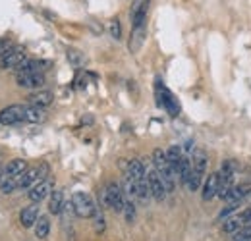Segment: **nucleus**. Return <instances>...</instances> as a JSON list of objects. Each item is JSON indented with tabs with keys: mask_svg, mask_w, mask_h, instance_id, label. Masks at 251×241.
<instances>
[{
	"mask_svg": "<svg viewBox=\"0 0 251 241\" xmlns=\"http://www.w3.org/2000/svg\"><path fill=\"white\" fill-rule=\"evenodd\" d=\"M153 166H155V170L158 172V176H160V180L164 183L166 191L172 193V191L176 189V180H178V176H176V172L172 170V166H170V162H168V156H166V152L162 151V149H155V151H153Z\"/></svg>",
	"mask_w": 251,
	"mask_h": 241,
	"instance_id": "1",
	"label": "nucleus"
},
{
	"mask_svg": "<svg viewBox=\"0 0 251 241\" xmlns=\"http://www.w3.org/2000/svg\"><path fill=\"white\" fill-rule=\"evenodd\" d=\"M191 164H193V170H191L188 189L189 191H197V189H201V183H203L205 172H207V152L201 151V149L195 151L193 158H191Z\"/></svg>",
	"mask_w": 251,
	"mask_h": 241,
	"instance_id": "2",
	"label": "nucleus"
},
{
	"mask_svg": "<svg viewBox=\"0 0 251 241\" xmlns=\"http://www.w3.org/2000/svg\"><path fill=\"white\" fill-rule=\"evenodd\" d=\"M72 205H74L75 216H79V218H93L95 214L99 212L97 211V205L93 203V199L87 193H81V191L72 195Z\"/></svg>",
	"mask_w": 251,
	"mask_h": 241,
	"instance_id": "3",
	"label": "nucleus"
},
{
	"mask_svg": "<svg viewBox=\"0 0 251 241\" xmlns=\"http://www.w3.org/2000/svg\"><path fill=\"white\" fill-rule=\"evenodd\" d=\"M126 193L124 189L118 185V183H108L106 189H104V205H108L112 211L122 212L126 205Z\"/></svg>",
	"mask_w": 251,
	"mask_h": 241,
	"instance_id": "4",
	"label": "nucleus"
},
{
	"mask_svg": "<svg viewBox=\"0 0 251 241\" xmlns=\"http://www.w3.org/2000/svg\"><path fill=\"white\" fill-rule=\"evenodd\" d=\"M20 121H25V106L12 104V106L0 110V125H16Z\"/></svg>",
	"mask_w": 251,
	"mask_h": 241,
	"instance_id": "5",
	"label": "nucleus"
},
{
	"mask_svg": "<svg viewBox=\"0 0 251 241\" xmlns=\"http://www.w3.org/2000/svg\"><path fill=\"white\" fill-rule=\"evenodd\" d=\"M147 183H149V189H151V197H153L155 201H164V197H166L168 191H166L164 183L160 180L158 172L155 170V166L147 170Z\"/></svg>",
	"mask_w": 251,
	"mask_h": 241,
	"instance_id": "6",
	"label": "nucleus"
},
{
	"mask_svg": "<svg viewBox=\"0 0 251 241\" xmlns=\"http://www.w3.org/2000/svg\"><path fill=\"white\" fill-rule=\"evenodd\" d=\"M157 93H158V102L164 106V110H168L170 116H178L180 114V104L174 98V95L166 87H162L160 83H157Z\"/></svg>",
	"mask_w": 251,
	"mask_h": 241,
	"instance_id": "7",
	"label": "nucleus"
},
{
	"mask_svg": "<svg viewBox=\"0 0 251 241\" xmlns=\"http://www.w3.org/2000/svg\"><path fill=\"white\" fill-rule=\"evenodd\" d=\"M50 68V62L49 60H25L22 62L18 68H16V73L18 75H25V73H43L45 70Z\"/></svg>",
	"mask_w": 251,
	"mask_h": 241,
	"instance_id": "8",
	"label": "nucleus"
},
{
	"mask_svg": "<svg viewBox=\"0 0 251 241\" xmlns=\"http://www.w3.org/2000/svg\"><path fill=\"white\" fill-rule=\"evenodd\" d=\"M50 193H52V181L45 180V181L35 183L31 189H29L27 195H29V201H31V203H41V201H45Z\"/></svg>",
	"mask_w": 251,
	"mask_h": 241,
	"instance_id": "9",
	"label": "nucleus"
},
{
	"mask_svg": "<svg viewBox=\"0 0 251 241\" xmlns=\"http://www.w3.org/2000/svg\"><path fill=\"white\" fill-rule=\"evenodd\" d=\"M219 187H220L219 172H213V174L205 180L203 187H201V197H203V201H211V199H215V197L219 195Z\"/></svg>",
	"mask_w": 251,
	"mask_h": 241,
	"instance_id": "10",
	"label": "nucleus"
},
{
	"mask_svg": "<svg viewBox=\"0 0 251 241\" xmlns=\"http://www.w3.org/2000/svg\"><path fill=\"white\" fill-rule=\"evenodd\" d=\"M24 60H25V52H24V48H22V47H14V48L0 60V66H2V68H8V70H10V68L16 70Z\"/></svg>",
	"mask_w": 251,
	"mask_h": 241,
	"instance_id": "11",
	"label": "nucleus"
},
{
	"mask_svg": "<svg viewBox=\"0 0 251 241\" xmlns=\"http://www.w3.org/2000/svg\"><path fill=\"white\" fill-rule=\"evenodd\" d=\"M18 85L25 89H41L45 85V75L43 73H25L18 75Z\"/></svg>",
	"mask_w": 251,
	"mask_h": 241,
	"instance_id": "12",
	"label": "nucleus"
},
{
	"mask_svg": "<svg viewBox=\"0 0 251 241\" xmlns=\"http://www.w3.org/2000/svg\"><path fill=\"white\" fill-rule=\"evenodd\" d=\"M126 176H129L133 181L145 180V178H147V170H145V166H143V162H141V160L133 158V160H129V162H127Z\"/></svg>",
	"mask_w": 251,
	"mask_h": 241,
	"instance_id": "13",
	"label": "nucleus"
},
{
	"mask_svg": "<svg viewBox=\"0 0 251 241\" xmlns=\"http://www.w3.org/2000/svg\"><path fill=\"white\" fill-rule=\"evenodd\" d=\"M39 216H41V214H39V203H33V205L25 207V209L22 211L20 222H22L24 228H31V226H35V222H37Z\"/></svg>",
	"mask_w": 251,
	"mask_h": 241,
	"instance_id": "14",
	"label": "nucleus"
},
{
	"mask_svg": "<svg viewBox=\"0 0 251 241\" xmlns=\"http://www.w3.org/2000/svg\"><path fill=\"white\" fill-rule=\"evenodd\" d=\"M166 156H168V162H170L172 170H174V172H176V176H178L180 166H182V162H184V158H186L184 151H182L178 145H172V147L166 151Z\"/></svg>",
	"mask_w": 251,
	"mask_h": 241,
	"instance_id": "15",
	"label": "nucleus"
},
{
	"mask_svg": "<svg viewBox=\"0 0 251 241\" xmlns=\"http://www.w3.org/2000/svg\"><path fill=\"white\" fill-rule=\"evenodd\" d=\"M250 193H251V183H236L232 187V191L228 193V197H226L224 203H228V201H244Z\"/></svg>",
	"mask_w": 251,
	"mask_h": 241,
	"instance_id": "16",
	"label": "nucleus"
},
{
	"mask_svg": "<svg viewBox=\"0 0 251 241\" xmlns=\"http://www.w3.org/2000/svg\"><path fill=\"white\" fill-rule=\"evenodd\" d=\"M25 170H27V162L22 160V158H14L4 166V176H14L16 178V176H22Z\"/></svg>",
	"mask_w": 251,
	"mask_h": 241,
	"instance_id": "17",
	"label": "nucleus"
},
{
	"mask_svg": "<svg viewBox=\"0 0 251 241\" xmlns=\"http://www.w3.org/2000/svg\"><path fill=\"white\" fill-rule=\"evenodd\" d=\"M35 183H39V170L37 168H29L20 176V183L18 189H31Z\"/></svg>",
	"mask_w": 251,
	"mask_h": 241,
	"instance_id": "18",
	"label": "nucleus"
},
{
	"mask_svg": "<svg viewBox=\"0 0 251 241\" xmlns=\"http://www.w3.org/2000/svg\"><path fill=\"white\" fill-rule=\"evenodd\" d=\"M64 193L60 189H56V191H52L50 195H49V212L50 214H60L64 209Z\"/></svg>",
	"mask_w": 251,
	"mask_h": 241,
	"instance_id": "19",
	"label": "nucleus"
},
{
	"mask_svg": "<svg viewBox=\"0 0 251 241\" xmlns=\"http://www.w3.org/2000/svg\"><path fill=\"white\" fill-rule=\"evenodd\" d=\"M52 100H54V95H52L50 91H37L35 95H31V98H29V102H31V104L41 106V108L50 106V104H52Z\"/></svg>",
	"mask_w": 251,
	"mask_h": 241,
	"instance_id": "20",
	"label": "nucleus"
},
{
	"mask_svg": "<svg viewBox=\"0 0 251 241\" xmlns=\"http://www.w3.org/2000/svg\"><path fill=\"white\" fill-rule=\"evenodd\" d=\"M224 224H222V230L226 232V234H236L242 226H244V220L240 218V214H232V216H228L226 220H222Z\"/></svg>",
	"mask_w": 251,
	"mask_h": 241,
	"instance_id": "21",
	"label": "nucleus"
},
{
	"mask_svg": "<svg viewBox=\"0 0 251 241\" xmlns=\"http://www.w3.org/2000/svg\"><path fill=\"white\" fill-rule=\"evenodd\" d=\"M49 234H50V220L47 216H39L35 222V236L39 240H45Z\"/></svg>",
	"mask_w": 251,
	"mask_h": 241,
	"instance_id": "22",
	"label": "nucleus"
},
{
	"mask_svg": "<svg viewBox=\"0 0 251 241\" xmlns=\"http://www.w3.org/2000/svg\"><path fill=\"white\" fill-rule=\"evenodd\" d=\"M43 118H45V108L35 106V104L25 106V121H29V123H39V121H43Z\"/></svg>",
	"mask_w": 251,
	"mask_h": 241,
	"instance_id": "23",
	"label": "nucleus"
},
{
	"mask_svg": "<svg viewBox=\"0 0 251 241\" xmlns=\"http://www.w3.org/2000/svg\"><path fill=\"white\" fill-rule=\"evenodd\" d=\"M191 170H193L191 158L186 154V158H184V162H182V166H180V172H178V180H180V183H182V185H186V187H188L189 178H191Z\"/></svg>",
	"mask_w": 251,
	"mask_h": 241,
	"instance_id": "24",
	"label": "nucleus"
},
{
	"mask_svg": "<svg viewBox=\"0 0 251 241\" xmlns=\"http://www.w3.org/2000/svg\"><path fill=\"white\" fill-rule=\"evenodd\" d=\"M18 183H20V176H4L2 180H0V191L2 193H12V191H16L18 189Z\"/></svg>",
	"mask_w": 251,
	"mask_h": 241,
	"instance_id": "25",
	"label": "nucleus"
},
{
	"mask_svg": "<svg viewBox=\"0 0 251 241\" xmlns=\"http://www.w3.org/2000/svg\"><path fill=\"white\" fill-rule=\"evenodd\" d=\"M143 39H145V25H141V27H133L131 41H129V48L135 52V50L139 48V45L143 43Z\"/></svg>",
	"mask_w": 251,
	"mask_h": 241,
	"instance_id": "26",
	"label": "nucleus"
},
{
	"mask_svg": "<svg viewBox=\"0 0 251 241\" xmlns=\"http://www.w3.org/2000/svg\"><path fill=\"white\" fill-rule=\"evenodd\" d=\"M66 58H68L70 64H74V66H83V62H85V56H83L77 48H68Z\"/></svg>",
	"mask_w": 251,
	"mask_h": 241,
	"instance_id": "27",
	"label": "nucleus"
},
{
	"mask_svg": "<svg viewBox=\"0 0 251 241\" xmlns=\"http://www.w3.org/2000/svg\"><path fill=\"white\" fill-rule=\"evenodd\" d=\"M124 216L127 222H133V218H135V205H133V201L131 199H126V205H124Z\"/></svg>",
	"mask_w": 251,
	"mask_h": 241,
	"instance_id": "28",
	"label": "nucleus"
},
{
	"mask_svg": "<svg viewBox=\"0 0 251 241\" xmlns=\"http://www.w3.org/2000/svg\"><path fill=\"white\" fill-rule=\"evenodd\" d=\"M234 240H246V238H251V222L250 224H244L236 234H232Z\"/></svg>",
	"mask_w": 251,
	"mask_h": 241,
	"instance_id": "29",
	"label": "nucleus"
},
{
	"mask_svg": "<svg viewBox=\"0 0 251 241\" xmlns=\"http://www.w3.org/2000/svg\"><path fill=\"white\" fill-rule=\"evenodd\" d=\"M14 47H16V45H14L10 39H2V41H0V58H4Z\"/></svg>",
	"mask_w": 251,
	"mask_h": 241,
	"instance_id": "30",
	"label": "nucleus"
},
{
	"mask_svg": "<svg viewBox=\"0 0 251 241\" xmlns=\"http://www.w3.org/2000/svg\"><path fill=\"white\" fill-rule=\"evenodd\" d=\"M110 35H112L114 39H120V37H122V29H120V22H118V20H112V22H110Z\"/></svg>",
	"mask_w": 251,
	"mask_h": 241,
	"instance_id": "31",
	"label": "nucleus"
},
{
	"mask_svg": "<svg viewBox=\"0 0 251 241\" xmlns=\"http://www.w3.org/2000/svg\"><path fill=\"white\" fill-rule=\"evenodd\" d=\"M238 214H240V218L244 220V224H250V222H251V207H248L246 211L238 212Z\"/></svg>",
	"mask_w": 251,
	"mask_h": 241,
	"instance_id": "32",
	"label": "nucleus"
},
{
	"mask_svg": "<svg viewBox=\"0 0 251 241\" xmlns=\"http://www.w3.org/2000/svg\"><path fill=\"white\" fill-rule=\"evenodd\" d=\"M2 178H4V168L0 166V180H2Z\"/></svg>",
	"mask_w": 251,
	"mask_h": 241,
	"instance_id": "33",
	"label": "nucleus"
}]
</instances>
